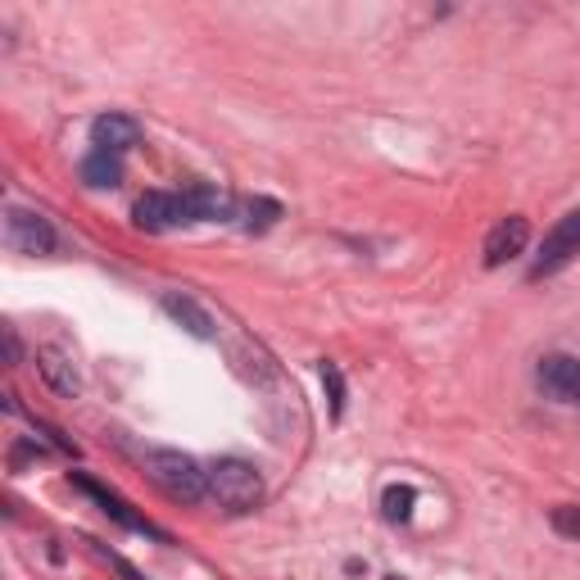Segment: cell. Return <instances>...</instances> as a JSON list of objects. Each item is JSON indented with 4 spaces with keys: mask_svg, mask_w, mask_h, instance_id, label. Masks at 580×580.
<instances>
[{
    "mask_svg": "<svg viewBox=\"0 0 580 580\" xmlns=\"http://www.w3.org/2000/svg\"><path fill=\"white\" fill-rule=\"evenodd\" d=\"M91 145H96L100 155H123V150L141 145V123L128 114H100L96 123H91Z\"/></svg>",
    "mask_w": 580,
    "mask_h": 580,
    "instance_id": "6",
    "label": "cell"
},
{
    "mask_svg": "<svg viewBox=\"0 0 580 580\" xmlns=\"http://www.w3.org/2000/svg\"><path fill=\"white\" fill-rule=\"evenodd\" d=\"M526 240H531V223L526 218H504L499 227H490V236H485V268H504L508 259H517L526 250Z\"/></svg>",
    "mask_w": 580,
    "mask_h": 580,
    "instance_id": "7",
    "label": "cell"
},
{
    "mask_svg": "<svg viewBox=\"0 0 580 580\" xmlns=\"http://www.w3.org/2000/svg\"><path fill=\"white\" fill-rule=\"evenodd\" d=\"M540 386L554 394V400H580V358L571 354H548L540 358Z\"/></svg>",
    "mask_w": 580,
    "mask_h": 580,
    "instance_id": "8",
    "label": "cell"
},
{
    "mask_svg": "<svg viewBox=\"0 0 580 580\" xmlns=\"http://www.w3.org/2000/svg\"><path fill=\"white\" fill-rule=\"evenodd\" d=\"M413 490H409V485H390V490H386V499H381V508H386V517H390V522H409V517H413Z\"/></svg>",
    "mask_w": 580,
    "mask_h": 580,
    "instance_id": "14",
    "label": "cell"
},
{
    "mask_svg": "<svg viewBox=\"0 0 580 580\" xmlns=\"http://www.w3.org/2000/svg\"><path fill=\"white\" fill-rule=\"evenodd\" d=\"M73 485H78V490H82V495H91V499H96V504H100V508H105V512L114 517V522H118V526H128V531H141V535H155V540H164V531H159V526H150V522H145V517H137V512H132V508H128L123 499H118V495L100 490V485H96V481H86V476H73Z\"/></svg>",
    "mask_w": 580,
    "mask_h": 580,
    "instance_id": "9",
    "label": "cell"
},
{
    "mask_svg": "<svg viewBox=\"0 0 580 580\" xmlns=\"http://www.w3.org/2000/svg\"><path fill=\"white\" fill-rule=\"evenodd\" d=\"M571 255H580V209H571L567 218H558V227L544 236V250L531 268V277H544V272H558Z\"/></svg>",
    "mask_w": 580,
    "mask_h": 580,
    "instance_id": "3",
    "label": "cell"
},
{
    "mask_svg": "<svg viewBox=\"0 0 580 580\" xmlns=\"http://www.w3.org/2000/svg\"><path fill=\"white\" fill-rule=\"evenodd\" d=\"M209 490L227 512H255L263 499V476L246 458H218L209 467Z\"/></svg>",
    "mask_w": 580,
    "mask_h": 580,
    "instance_id": "2",
    "label": "cell"
},
{
    "mask_svg": "<svg viewBox=\"0 0 580 580\" xmlns=\"http://www.w3.org/2000/svg\"><path fill=\"white\" fill-rule=\"evenodd\" d=\"M145 472H150V481H155L168 499L200 504V499L209 495V472L196 463V458L177 453V449H155V453H145Z\"/></svg>",
    "mask_w": 580,
    "mask_h": 580,
    "instance_id": "1",
    "label": "cell"
},
{
    "mask_svg": "<svg viewBox=\"0 0 580 580\" xmlns=\"http://www.w3.org/2000/svg\"><path fill=\"white\" fill-rule=\"evenodd\" d=\"M37 368H42V377L59 390V394H78V372H73V363L59 354V350H37Z\"/></svg>",
    "mask_w": 580,
    "mask_h": 580,
    "instance_id": "11",
    "label": "cell"
},
{
    "mask_svg": "<svg viewBox=\"0 0 580 580\" xmlns=\"http://www.w3.org/2000/svg\"><path fill=\"white\" fill-rule=\"evenodd\" d=\"M78 177L86 181V187H96V191H105V187H118L123 181V164H118V155H86L82 159V168H78Z\"/></svg>",
    "mask_w": 580,
    "mask_h": 580,
    "instance_id": "13",
    "label": "cell"
},
{
    "mask_svg": "<svg viewBox=\"0 0 580 580\" xmlns=\"http://www.w3.org/2000/svg\"><path fill=\"white\" fill-rule=\"evenodd\" d=\"M5 354H10V363H23V350H19V335L5 327Z\"/></svg>",
    "mask_w": 580,
    "mask_h": 580,
    "instance_id": "18",
    "label": "cell"
},
{
    "mask_svg": "<svg viewBox=\"0 0 580 580\" xmlns=\"http://www.w3.org/2000/svg\"><path fill=\"white\" fill-rule=\"evenodd\" d=\"M137 227L141 232H168L177 223H191V209H187V196H168V191H150L137 200Z\"/></svg>",
    "mask_w": 580,
    "mask_h": 580,
    "instance_id": "5",
    "label": "cell"
},
{
    "mask_svg": "<svg viewBox=\"0 0 580 580\" xmlns=\"http://www.w3.org/2000/svg\"><path fill=\"white\" fill-rule=\"evenodd\" d=\"M246 213H250L246 227H250V232H263V227H272V223L282 218V204H277V200H250Z\"/></svg>",
    "mask_w": 580,
    "mask_h": 580,
    "instance_id": "16",
    "label": "cell"
},
{
    "mask_svg": "<svg viewBox=\"0 0 580 580\" xmlns=\"http://www.w3.org/2000/svg\"><path fill=\"white\" fill-rule=\"evenodd\" d=\"M554 531L567 540H580V508L576 504H558L554 508Z\"/></svg>",
    "mask_w": 580,
    "mask_h": 580,
    "instance_id": "17",
    "label": "cell"
},
{
    "mask_svg": "<svg viewBox=\"0 0 580 580\" xmlns=\"http://www.w3.org/2000/svg\"><path fill=\"white\" fill-rule=\"evenodd\" d=\"M164 313H168V318H177V322H187V331H191V335H200V341H209V335H213L209 313L200 309L196 299H187V295H164Z\"/></svg>",
    "mask_w": 580,
    "mask_h": 580,
    "instance_id": "12",
    "label": "cell"
},
{
    "mask_svg": "<svg viewBox=\"0 0 580 580\" xmlns=\"http://www.w3.org/2000/svg\"><path fill=\"white\" fill-rule=\"evenodd\" d=\"M5 240H10L19 255H50V250H55V227L42 218V213L10 209V218H5Z\"/></svg>",
    "mask_w": 580,
    "mask_h": 580,
    "instance_id": "4",
    "label": "cell"
},
{
    "mask_svg": "<svg viewBox=\"0 0 580 580\" xmlns=\"http://www.w3.org/2000/svg\"><path fill=\"white\" fill-rule=\"evenodd\" d=\"M322 386H327V400H331V417H345V377L335 363H322Z\"/></svg>",
    "mask_w": 580,
    "mask_h": 580,
    "instance_id": "15",
    "label": "cell"
},
{
    "mask_svg": "<svg viewBox=\"0 0 580 580\" xmlns=\"http://www.w3.org/2000/svg\"><path fill=\"white\" fill-rule=\"evenodd\" d=\"M187 209H191V223H227L232 218V196L200 181V187L187 191Z\"/></svg>",
    "mask_w": 580,
    "mask_h": 580,
    "instance_id": "10",
    "label": "cell"
}]
</instances>
